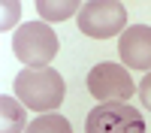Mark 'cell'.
Wrapping results in <instances>:
<instances>
[{
  "instance_id": "6da1fadb",
  "label": "cell",
  "mask_w": 151,
  "mask_h": 133,
  "mask_svg": "<svg viewBox=\"0 0 151 133\" xmlns=\"http://www.w3.org/2000/svg\"><path fill=\"white\" fill-rule=\"evenodd\" d=\"M67 85L60 79V73L52 67L42 70H21L15 76V97L21 100L24 109H33V112H55V109L64 103Z\"/></svg>"
},
{
  "instance_id": "30bf717a",
  "label": "cell",
  "mask_w": 151,
  "mask_h": 133,
  "mask_svg": "<svg viewBox=\"0 0 151 133\" xmlns=\"http://www.w3.org/2000/svg\"><path fill=\"white\" fill-rule=\"evenodd\" d=\"M136 94H139L142 106H148V109H151V73H145V76H142V82L136 85Z\"/></svg>"
},
{
  "instance_id": "3957f363",
  "label": "cell",
  "mask_w": 151,
  "mask_h": 133,
  "mask_svg": "<svg viewBox=\"0 0 151 133\" xmlns=\"http://www.w3.org/2000/svg\"><path fill=\"white\" fill-rule=\"evenodd\" d=\"M127 24V9L118 0H91L82 3L79 12V30L91 40H109L124 30Z\"/></svg>"
},
{
  "instance_id": "8992f818",
  "label": "cell",
  "mask_w": 151,
  "mask_h": 133,
  "mask_svg": "<svg viewBox=\"0 0 151 133\" xmlns=\"http://www.w3.org/2000/svg\"><path fill=\"white\" fill-rule=\"evenodd\" d=\"M118 55L124 67L151 73V27L148 24H133L118 36Z\"/></svg>"
},
{
  "instance_id": "5b68a950",
  "label": "cell",
  "mask_w": 151,
  "mask_h": 133,
  "mask_svg": "<svg viewBox=\"0 0 151 133\" xmlns=\"http://www.w3.org/2000/svg\"><path fill=\"white\" fill-rule=\"evenodd\" d=\"M88 94L97 97L100 103H127L133 97V79L127 67L121 64H97L91 73H88Z\"/></svg>"
},
{
  "instance_id": "ba28073f",
  "label": "cell",
  "mask_w": 151,
  "mask_h": 133,
  "mask_svg": "<svg viewBox=\"0 0 151 133\" xmlns=\"http://www.w3.org/2000/svg\"><path fill=\"white\" fill-rule=\"evenodd\" d=\"M36 12L45 18V21H64L76 12H82L79 0H67V3H55V0H36Z\"/></svg>"
},
{
  "instance_id": "7a4b0ae2",
  "label": "cell",
  "mask_w": 151,
  "mask_h": 133,
  "mask_svg": "<svg viewBox=\"0 0 151 133\" xmlns=\"http://www.w3.org/2000/svg\"><path fill=\"white\" fill-rule=\"evenodd\" d=\"M12 52L27 70H42L58 58V33L45 21H27L12 33Z\"/></svg>"
},
{
  "instance_id": "8fae6325",
  "label": "cell",
  "mask_w": 151,
  "mask_h": 133,
  "mask_svg": "<svg viewBox=\"0 0 151 133\" xmlns=\"http://www.w3.org/2000/svg\"><path fill=\"white\" fill-rule=\"evenodd\" d=\"M3 9H6V24H9V18L15 21V18H18V12H21L18 3H3Z\"/></svg>"
},
{
  "instance_id": "9c48e42d",
  "label": "cell",
  "mask_w": 151,
  "mask_h": 133,
  "mask_svg": "<svg viewBox=\"0 0 151 133\" xmlns=\"http://www.w3.org/2000/svg\"><path fill=\"white\" fill-rule=\"evenodd\" d=\"M24 133H73V127H70V121H67L64 115L45 112V115H40V118H33Z\"/></svg>"
},
{
  "instance_id": "277c9868",
  "label": "cell",
  "mask_w": 151,
  "mask_h": 133,
  "mask_svg": "<svg viewBox=\"0 0 151 133\" xmlns=\"http://www.w3.org/2000/svg\"><path fill=\"white\" fill-rule=\"evenodd\" d=\"M85 130L88 133H145V118L130 103H103L88 112Z\"/></svg>"
},
{
  "instance_id": "52a82bcc",
  "label": "cell",
  "mask_w": 151,
  "mask_h": 133,
  "mask_svg": "<svg viewBox=\"0 0 151 133\" xmlns=\"http://www.w3.org/2000/svg\"><path fill=\"white\" fill-rule=\"evenodd\" d=\"M0 115H3L0 133H24V130H27V121H24V106H21V100H12L9 94H3V97H0Z\"/></svg>"
}]
</instances>
